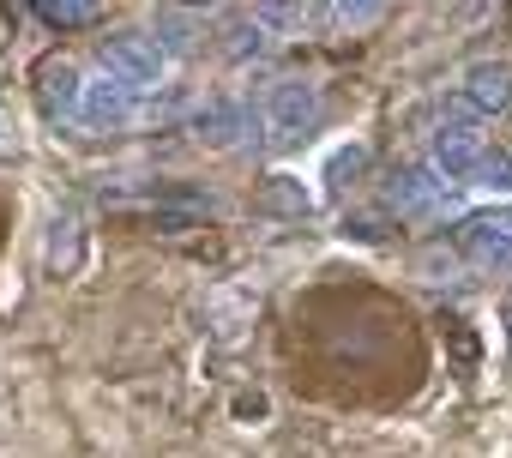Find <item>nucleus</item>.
<instances>
[{"label": "nucleus", "mask_w": 512, "mask_h": 458, "mask_svg": "<svg viewBox=\"0 0 512 458\" xmlns=\"http://www.w3.org/2000/svg\"><path fill=\"white\" fill-rule=\"evenodd\" d=\"M470 103L476 109H506L512 103V67H500V61L494 67H476L470 73Z\"/></svg>", "instance_id": "obj_1"}, {"label": "nucleus", "mask_w": 512, "mask_h": 458, "mask_svg": "<svg viewBox=\"0 0 512 458\" xmlns=\"http://www.w3.org/2000/svg\"><path fill=\"white\" fill-rule=\"evenodd\" d=\"M470 157H476V145H470V133H446L440 139V163L458 175V169H470Z\"/></svg>", "instance_id": "obj_2"}, {"label": "nucleus", "mask_w": 512, "mask_h": 458, "mask_svg": "<svg viewBox=\"0 0 512 458\" xmlns=\"http://www.w3.org/2000/svg\"><path fill=\"white\" fill-rule=\"evenodd\" d=\"M278 115H284L290 127H302V121H314V97H308V91H284V103H278Z\"/></svg>", "instance_id": "obj_3"}, {"label": "nucleus", "mask_w": 512, "mask_h": 458, "mask_svg": "<svg viewBox=\"0 0 512 458\" xmlns=\"http://www.w3.org/2000/svg\"><path fill=\"white\" fill-rule=\"evenodd\" d=\"M380 7H386V0H338V13H344L350 25H374V19H380Z\"/></svg>", "instance_id": "obj_4"}, {"label": "nucleus", "mask_w": 512, "mask_h": 458, "mask_svg": "<svg viewBox=\"0 0 512 458\" xmlns=\"http://www.w3.org/2000/svg\"><path fill=\"white\" fill-rule=\"evenodd\" d=\"M482 187H512V157H482Z\"/></svg>", "instance_id": "obj_5"}, {"label": "nucleus", "mask_w": 512, "mask_h": 458, "mask_svg": "<svg viewBox=\"0 0 512 458\" xmlns=\"http://www.w3.org/2000/svg\"><path fill=\"white\" fill-rule=\"evenodd\" d=\"M115 61H121L127 73H151V55H145L139 43H115Z\"/></svg>", "instance_id": "obj_6"}, {"label": "nucleus", "mask_w": 512, "mask_h": 458, "mask_svg": "<svg viewBox=\"0 0 512 458\" xmlns=\"http://www.w3.org/2000/svg\"><path fill=\"white\" fill-rule=\"evenodd\" d=\"M55 13H61V19H91L97 0H55Z\"/></svg>", "instance_id": "obj_7"}]
</instances>
